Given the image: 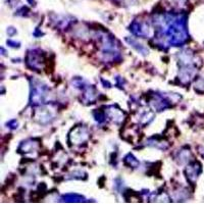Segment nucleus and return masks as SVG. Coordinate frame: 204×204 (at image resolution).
Returning <instances> with one entry per match:
<instances>
[{
    "instance_id": "2",
    "label": "nucleus",
    "mask_w": 204,
    "mask_h": 204,
    "mask_svg": "<svg viewBox=\"0 0 204 204\" xmlns=\"http://www.w3.org/2000/svg\"><path fill=\"white\" fill-rule=\"evenodd\" d=\"M41 53L42 52H40V51L38 52V50L30 51L27 58L28 65H30L31 68H39V66H41V64L43 62V58L41 57Z\"/></svg>"
},
{
    "instance_id": "4",
    "label": "nucleus",
    "mask_w": 204,
    "mask_h": 204,
    "mask_svg": "<svg viewBox=\"0 0 204 204\" xmlns=\"http://www.w3.org/2000/svg\"><path fill=\"white\" fill-rule=\"evenodd\" d=\"M70 137H73V142L76 143H81L87 139L88 134L86 132V130L83 128H78L74 131V135H70Z\"/></svg>"
},
{
    "instance_id": "8",
    "label": "nucleus",
    "mask_w": 204,
    "mask_h": 204,
    "mask_svg": "<svg viewBox=\"0 0 204 204\" xmlns=\"http://www.w3.org/2000/svg\"><path fill=\"white\" fill-rule=\"evenodd\" d=\"M198 168H196V163H194L193 165H189L188 168H187V177L189 178V180H195L196 177L198 175V172H197Z\"/></svg>"
},
{
    "instance_id": "12",
    "label": "nucleus",
    "mask_w": 204,
    "mask_h": 204,
    "mask_svg": "<svg viewBox=\"0 0 204 204\" xmlns=\"http://www.w3.org/2000/svg\"><path fill=\"white\" fill-rule=\"evenodd\" d=\"M7 33H8L10 36H12L13 33H16V30H14L13 28H8V30H7Z\"/></svg>"
},
{
    "instance_id": "11",
    "label": "nucleus",
    "mask_w": 204,
    "mask_h": 204,
    "mask_svg": "<svg viewBox=\"0 0 204 204\" xmlns=\"http://www.w3.org/2000/svg\"><path fill=\"white\" fill-rule=\"evenodd\" d=\"M7 43L8 44H10V46L12 47H18L20 46V43H16V42H12V41H7Z\"/></svg>"
},
{
    "instance_id": "9",
    "label": "nucleus",
    "mask_w": 204,
    "mask_h": 204,
    "mask_svg": "<svg viewBox=\"0 0 204 204\" xmlns=\"http://www.w3.org/2000/svg\"><path fill=\"white\" fill-rule=\"evenodd\" d=\"M36 144L33 142V141H26L23 142V144L20 147V150H23L24 152H30L32 149H34Z\"/></svg>"
},
{
    "instance_id": "10",
    "label": "nucleus",
    "mask_w": 204,
    "mask_h": 204,
    "mask_svg": "<svg viewBox=\"0 0 204 204\" xmlns=\"http://www.w3.org/2000/svg\"><path fill=\"white\" fill-rule=\"evenodd\" d=\"M125 161H126L127 164H129L130 166H132V168H137V166L139 165V161L137 160V159L133 156L132 154L127 155L126 158H125Z\"/></svg>"
},
{
    "instance_id": "1",
    "label": "nucleus",
    "mask_w": 204,
    "mask_h": 204,
    "mask_svg": "<svg viewBox=\"0 0 204 204\" xmlns=\"http://www.w3.org/2000/svg\"><path fill=\"white\" fill-rule=\"evenodd\" d=\"M48 96L47 88L44 85L37 84L34 85L32 88L31 94V103L33 105H40L45 102V100Z\"/></svg>"
},
{
    "instance_id": "6",
    "label": "nucleus",
    "mask_w": 204,
    "mask_h": 204,
    "mask_svg": "<svg viewBox=\"0 0 204 204\" xmlns=\"http://www.w3.org/2000/svg\"><path fill=\"white\" fill-rule=\"evenodd\" d=\"M62 201L64 202H84L85 199L82 196H79L77 194H68L62 196Z\"/></svg>"
},
{
    "instance_id": "5",
    "label": "nucleus",
    "mask_w": 204,
    "mask_h": 204,
    "mask_svg": "<svg viewBox=\"0 0 204 204\" xmlns=\"http://www.w3.org/2000/svg\"><path fill=\"white\" fill-rule=\"evenodd\" d=\"M126 41L131 45L133 48H135V49L138 51V52H140L141 54H144V55H146L148 54V49L146 47H144L142 44H140L138 43L135 39H130V38H126Z\"/></svg>"
},
{
    "instance_id": "7",
    "label": "nucleus",
    "mask_w": 204,
    "mask_h": 204,
    "mask_svg": "<svg viewBox=\"0 0 204 204\" xmlns=\"http://www.w3.org/2000/svg\"><path fill=\"white\" fill-rule=\"evenodd\" d=\"M108 114L111 118H113V121H121V118H122V112L120 109H113V106L109 107V110H108Z\"/></svg>"
},
{
    "instance_id": "3",
    "label": "nucleus",
    "mask_w": 204,
    "mask_h": 204,
    "mask_svg": "<svg viewBox=\"0 0 204 204\" xmlns=\"http://www.w3.org/2000/svg\"><path fill=\"white\" fill-rule=\"evenodd\" d=\"M132 33L134 35H137L139 37H146L148 35V27L146 26V24L144 23H140V21H135L134 23L131 25V29Z\"/></svg>"
}]
</instances>
